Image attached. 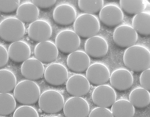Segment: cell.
<instances>
[{
    "mask_svg": "<svg viewBox=\"0 0 150 117\" xmlns=\"http://www.w3.org/2000/svg\"><path fill=\"white\" fill-rule=\"evenodd\" d=\"M123 61L128 70L135 72L144 71L150 68V51L142 45L132 46L125 50Z\"/></svg>",
    "mask_w": 150,
    "mask_h": 117,
    "instance_id": "1",
    "label": "cell"
},
{
    "mask_svg": "<svg viewBox=\"0 0 150 117\" xmlns=\"http://www.w3.org/2000/svg\"><path fill=\"white\" fill-rule=\"evenodd\" d=\"M40 87L32 80H23L17 84L13 90V96L18 102L24 105L35 104L40 97Z\"/></svg>",
    "mask_w": 150,
    "mask_h": 117,
    "instance_id": "2",
    "label": "cell"
},
{
    "mask_svg": "<svg viewBox=\"0 0 150 117\" xmlns=\"http://www.w3.org/2000/svg\"><path fill=\"white\" fill-rule=\"evenodd\" d=\"M25 33V25L17 17H7L0 23V38L6 42L19 41Z\"/></svg>",
    "mask_w": 150,
    "mask_h": 117,
    "instance_id": "3",
    "label": "cell"
},
{
    "mask_svg": "<svg viewBox=\"0 0 150 117\" xmlns=\"http://www.w3.org/2000/svg\"><path fill=\"white\" fill-rule=\"evenodd\" d=\"M74 31L80 37L89 38L96 36L100 29V23L96 16L83 13L74 23Z\"/></svg>",
    "mask_w": 150,
    "mask_h": 117,
    "instance_id": "4",
    "label": "cell"
},
{
    "mask_svg": "<svg viewBox=\"0 0 150 117\" xmlns=\"http://www.w3.org/2000/svg\"><path fill=\"white\" fill-rule=\"evenodd\" d=\"M65 101L64 97L58 91L54 90L45 91L38 100L39 108L48 114H57L63 109Z\"/></svg>",
    "mask_w": 150,
    "mask_h": 117,
    "instance_id": "5",
    "label": "cell"
},
{
    "mask_svg": "<svg viewBox=\"0 0 150 117\" xmlns=\"http://www.w3.org/2000/svg\"><path fill=\"white\" fill-rule=\"evenodd\" d=\"M81 43L79 36L70 29H65L59 32L55 39V45L57 49L67 54L77 51Z\"/></svg>",
    "mask_w": 150,
    "mask_h": 117,
    "instance_id": "6",
    "label": "cell"
},
{
    "mask_svg": "<svg viewBox=\"0 0 150 117\" xmlns=\"http://www.w3.org/2000/svg\"><path fill=\"white\" fill-rule=\"evenodd\" d=\"M138 39V33L132 26L127 24L118 26L113 32V41L121 48H128L135 45Z\"/></svg>",
    "mask_w": 150,
    "mask_h": 117,
    "instance_id": "7",
    "label": "cell"
},
{
    "mask_svg": "<svg viewBox=\"0 0 150 117\" xmlns=\"http://www.w3.org/2000/svg\"><path fill=\"white\" fill-rule=\"evenodd\" d=\"M63 110L66 117H87L90 114L89 104L82 97H73L66 101Z\"/></svg>",
    "mask_w": 150,
    "mask_h": 117,
    "instance_id": "8",
    "label": "cell"
},
{
    "mask_svg": "<svg viewBox=\"0 0 150 117\" xmlns=\"http://www.w3.org/2000/svg\"><path fill=\"white\" fill-rule=\"evenodd\" d=\"M93 102L98 107L112 106L116 100L115 90L108 85H100L95 88L91 95Z\"/></svg>",
    "mask_w": 150,
    "mask_h": 117,
    "instance_id": "9",
    "label": "cell"
},
{
    "mask_svg": "<svg viewBox=\"0 0 150 117\" xmlns=\"http://www.w3.org/2000/svg\"><path fill=\"white\" fill-rule=\"evenodd\" d=\"M44 77L46 81L50 85L59 86L66 82L69 77L68 70L60 63H53L47 67Z\"/></svg>",
    "mask_w": 150,
    "mask_h": 117,
    "instance_id": "10",
    "label": "cell"
},
{
    "mask_svg": "<svg viewBox=\"0 0 150 117\" xmlns=\"http://www.w3.org/2000/svg\"><path fill=\"white\" fill-rule=\"evenodd\" d=\"M52 34V27L45 20H37L31 23L28 28V35L30 40L38 42L47 41L50 39Z\"/></svg>",
    "mask_w": 150,
    "mask_h": 117,
    "instance_id": "11",
    "label": "cell"
},
{
    "mask_svg": "<svg viewBox=\"0 0 150 117\" xmlns=\"http://www.w3.org/2000/svg\"><path fill=\"white\" fill-rule=\"evenodd\" d=\"M102 23L108 27H113L120 24L123 21L124 14L121 8L114 4L103 6L99 13Z\"/></svg>",
    "mask_w": 150,
    "mask_h": 117,
    "instance_id": "12",
    "label": "cell"
},
{
    "mask_svg": "<svg viewBox=\"0 0 150 117\" xmlns=\"http://www.w3.org/2000/svg\"><path fill=\"white\" fill-rule=\"evenodd\" d=\"M85 52L93 58H101L106 55L109 45L106 39L100 36L88 38L85 44Z\"/></svg>",
    "mask_w": 150,
    "mask_h": 117,
    "instance_id": "13",
    "label": "cell"
},
{
    "mask_svg": "<svg viewBox=\"0 0 150 117\" xmlns=\"http://www.w3.org/2000/svg\"><path fill=\"white\" fill-rule=\"evenodd\" d=\"M66 90L73 97H82L86 95L90 89V83L83 75L76 74L68 79Z\"/></svg>",
    "mask_w": 150,
    "mask_h": 117,
    "instance_id": "14",
    "label": "cell"
},
{
    "mask_svg": "<svg viewBox=\"0 0 150 117\" xmlns=\"http://www.w3.org/2000/svg\"><path fill=\"white\" fill-rule=\"evenodd\" d=\"M110 75L108 68L101 63H93L86 71V77L90 83L96 86L105 85L109 81Z\"/></svg>",
    "mask_w": 150,
    "mask_h": 117,
    "instance_id": "15",
    "label": "cell"
},
{
    "mask_svg": "<svg viewBox=\"0 0 150 117\" xmlns=\"http://www.w3.org/2000/svg\"><path fill=\"white\" fill-rule=\"evenodd\" d=\"M110 84L113 89L119 91H125L129 89L134 83L132 73L126 68H119L113 71L110 75Z\"/></svg>",
    "mask_w": 150,
    "mask_h": 117,
    "instance_id": "16",
    "label": "cell"
},
{
    "mask_svg": "<svg viewBox=\"0 0 150 117\" xmlns=\"http://www.w3.org/2000/svg\"><path fill=\"white\" fill-rule=\"evenodd\" d=\"M59 50L54 43L50 40L42 41L34 48L36 58L44 63H50L57 58Z\"/></svg>",
    "mask_w": 150,
    "mask_h": 117,
    "instance_id": "17",
    "label": "cell"
},
{
    "mask_svg": "<svg viewBox=\"0 0 150 117\" xmlns=\"http://www.w3.org/2000/svg\"><path fill=\"white\" fill-rule=\"evenodd\" d=\"M77 13L74 7L68 3L57 6L53 12V18L55 23L62 26H68L74 23Z\"/></svg>",
    "mask_w": 150,
    "mask_h": 117,
    "instance_id": "18",
    "label": "cell"
},
{
    "mask_svg": "<svg viewBox=\"0 0 150 117\" xmlns=\"http://www.w3.org/2000/svg\"><path fill=\"white\" fill-rule=\"evenodd\" d=\"M44 64L37 59L29 58L23 62L21 66V73L27 80H38L43 77L45 73Z\"/></svg>",
    "mask_w": 150,
    "mask_h": 117,
    "instance_id": "19",
    "label": "cell"
},
{
    "mask_svg": "<svg viewBox=\"0 0 150 117\" xmlns=\"http://www.w3.org/2000/svg\"><path fill=\"white\" fill-rule=\"evenodd\" d=\"M90 63V56L81 50H77L70 53L67 59V64L69 69L75 73L86 71Z\"/></svg>",
    "mask_w": 150,
    "mask_h": 117,
    "instance_id": "20",
    "label": "cell"
},
{
    "mask_svg": "<svg viewBox=\"0 0 150 117\" xmlns=\"http://www.w3.org/2000/svg\"><path fill=\"white\" fill-rule=\"evenodd\" d=\"M9 58L15 63L25 62L29 58L31 54L30 47L22 40L12 42L8 49Z\"/></svg>",
    "mask_w": 150,
    "mask_h": 117,
    "instance_id": "21",
    "label": "cell"
},
{
    "mask_svg": "<svg viewBox=\"0 0 150 117\" xmlns=\"http://www.w3.org/2000/svg\"><path fill=\"white\" fill-rule=\"evenodd\" d=\"M16 15L18 19L23 23H32L39 17V9L33 2H24L17 9Z\"/></svg>",
    "mask_w": 150,
    "mask_h": 117,
    "instance_id": "22",
    "label": "cell"
},
{
    "mask_svg": "<svg viewBox=\"0 0 150 117\" xmlns=\"http://www.w3.org/2000/svg\"><path fill=\"white\" fill-rule=\"evenodd\" d=\"M129 100L134 107L144 109L150 105V92L142 87H137L130 92Z\"/></svg>",
    "mask_w": 150,
    "mask_h": 117,
    "instance_id": "23",
    "label": "cell"
},
{
    "mask_svg": "<svg viewBox=\"0 0 150 117\" xmlns=\"http://www.w3.org/2000/svg\"><path fill=\"white\" fill-rule=\"evenodd\" d=\"M132 27L137 33L142 36L150 34V13L143 12L136 14L132 19Z\"/></svg>",
    "mask_w": 150,
    "mask_h": 117,
    "instance_id": "24",
    "label": "cell"
},
{
    "mask_svg": "<svg viewBox=\"0 0 150 117\" xmlns=\"http://www.w3.org/2000/svg\"><path fill=\"white\" fill-rule=\"evenodd\" d=\"M111 112L113 117H134L135 109L129 101L121 99L112 105Z\"/></svg>",
    "mask_w": 150,
    "mask_h": 117,
    "instance_id": "25",
    "label": "cell"
},
{
    "mask_svg": "<svg viewBox=\"0 0 150 117\" xmlns=\"http://www.w3.org/2000/svg\"><path fill=\"white\" fill-rule=\"evenodd\" d=\"M17 85V78L13 72L8 69L0 70V93H9Z\"/></svg>",
    "mask_w": 150,
    "mask_h": 117,
    "instance_id": "26",
    "label": "cell"
},
{
    "mask_svg": "<svg viewBox=\"0 0 150 117\" xmlns=\"http://www.w3.org/2000/svg\"><path fill=\"white\" fill-rule=\"evenodd\" d=\"M120 7L122 10L130 15H136L144 12L147 5L146 0H121Z\"/></svg>",
    "mask_w": 150,
    "mask_h": 117,
    "instance_id": "27",
    "label": "cell"
},
{
    "mask_svg": "<svg viewBox=\"0 0 150 117\" xmlns=\"http://www.w3.org/2000/svg\"><path fill=\"white\" fill-rule=\"evenodd\" d=\"M16 102L13 95L9 93H0V115L6 116L14 112Z\"/></svg>",
    "mask_w": 150,
    "mask_h": 117,
    "instance_id": "28",
    "label": "cell"
},
{
    "mask_svg": "<svg viewBox=\"0 0 150 117\" xmlns=\"http://www.w3.org/2000/svg\"><path fill=\"white\" fill-rule=\"evenodd\" d=\"M78 4L79 9L86 14H96L103 8L104 1L103 0H79Z\"/></svg>",
    "mask_w": 150,
    "mask_h": 117,
    "instance_id": "29",
    "label": "cell"
},
{
    "mask_svg": "<svg viewBox=\"0 0 150 117\" xmlns=\"http://www.w3.org/2000/svg\"><path fill=\"white\" fill-rule=\"evenodd\" d=\"M13 117H39L34 107L29 105L21 106L14 111Z\"/></svg>",
    "mask_w": 150,
    "mask_h": 117,
    "instance_id": "30",
    "label": "cell"
},
{
    "mask_svg": "<svg viewBox=\"0 0 150 117\" xmlns=\"http://www.w3.org/2000/svg\"><path fill=\"white\" fill-rule=\"evenodd\" d=\"M20 0L0 1V12L2 13H11L16 11L20 5Z\"/></svg>",
    "mask_w": 150,
    "mask_h": 117,
    "instance_id": "31",
    "label": "cell"
},
{
    "mask_svg": "<svg viewBox=\"0 0 150 117\" xmlns=\"http://www.w3.org/2000/svg\"><path fill=\"white\" fill-rule=\"evenodd\" d=\"M88 117H113L111 111L107 108L97 107L91 110Z\"/></svg>",
    "mask_w": 150,
    "mask_h": 117,
    "instance_id": "32",
    "label": "cell"
},
{
    "mask_svg": "<svg viewBox=\"0 0 150 117\" xmlns=\"http://www.w3.org/2000/svg\"><path fill=\"white\" fill-rule=\"evenodd\" d=\"M150 69L148 68L142 72L139 77V83L142 88L150 91Z\"/></svg>",
    "mask_w": 150,
    "mask_h": 117,
    "instance_id": "33",
    "label": "cell"
},
{
    "mask_svg": "<svg viewBox=\"0 0 150 117\" xmlns=\"http://www.w3.org/2000/svg\"><path fill=\"white\" fill-rule=\"evenodd\" d=\"M56 0H33L32 2L38 8H48L56 4Z\"/></svg>",
    "mask_w": 150,
    "mask_h": 117,
    "instance_id": "34",
    "label": "cell"
},
{
    "mask_svg": "<svg viewBox=\"0 0 150 117\" xmlns=\"http://www.w3.org/2000/svg\"><path fill=\"white\" fill-rule=\"evenodd\" d=\"M9 56L8 51L5 47L0 44V68H2L8 63Z\"/></svg>",
    "mask_w": 150,
    "mask_h": 117,
    "instance_id": "35",
    "label": "cell"
},
{
    "mask_svg": "<svg viewBox=\"0 0 150 117\" xmlns=\"http://www.w3.org/2000/svg\"><path fill=\"white\" fill-rule=\"evenodd\" d=\"M58 117V116H51V117Z\"/></svg>",
    "mask_w": 150,
    "mask_h": 117,
    "instance_id": "36",
    "label": "cell"
},
{
    "mask_svg": "<svg viewBox=\"0 0 150 117\" xmlns=\"http://www.w3.org/2000/svg\"><path fill=\"white\" fill-rule=\"evenodd\" d=\"M0 117H4V116H1V115H0Z\"/></svg>",
    "mask_w": 150,
    "mask_h": 117,
    "instance_id": "37",
    "label": "cell"
}]
</instances>
